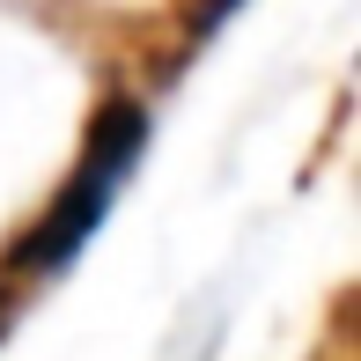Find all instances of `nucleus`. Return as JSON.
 <instances>
[{"label": "nucleus", "mask_w": 361, "mask_h": 361, "mask_svg": "<svg viewBox=\"0 0 361 361\" xmlns=\"http://www.w3.org/2000/svg\"><path fill=\"white\" fill-rule=\"evenodd\" d=\"M140 140H147V111L133 96H111V104L96 111V126H89V155H81L74 185L44 207V221L30 228L23 243H15V273H52V266H67L81 243H89V228L104 221L111 192H118L126 170L140 162Z\"/></svg>", "instance_id": "nucleus-1"}, {"label": "nucleus", "mask_w": 361, "mask_h": 361, "mask_svg": "<svg viewBox=\"0 0 361 361\" xmlns=\"http://www.w3.org/2000/svg\"><path fill=\"white\" fill-rule=\"evenodd\" d=\"M8 317H15V295H8V288H0V332H8Z\"/></svg>", "instance_id": "nucleus-2"}]
</instances>
